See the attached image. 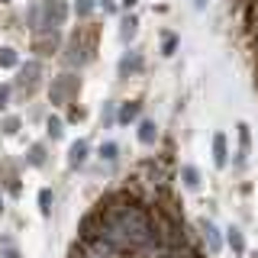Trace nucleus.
Masks as SVG:
<instances>
[{
    "label": "nucleus",
    "mask_w": 258,
    "mask_h": 258,
    "mask_svg": "<svg viewBox=\"0 0 258 258\" xmlns=\"http://www.w3.org/2000/svg\"><path fill=\"white\" fill-rule=\"evenodd\" d=\"M100 10L103 13H116V4H113V0H100Z\"/></svg>",
    "instance_id": "aec40b11"
},
{
    "label": "nucleus",
    "mask_w": 258,
    "mask_h": 258,
    "mask_svg": "<svg viewBox=\"0 0 258 258\" xmlns=\"http://www.w3.org/2000/svg\"><path fill=\"white\" fill-rule=\"evenodd\" d=\"M129 71H142V58L139 55H123V61H119V75H129Z\"/></svg>",
    "instance_id": "0eeeda50"
},
{
    "label": "nucleus",
    "mask_w": 258,
    "mask_h": 258,
    "mask_svg": "<svg viewBox=\"0 0 258 258\" xmlns=\"http://www.w3.org/2000/svg\"><path fill=\"white\" fill-rule=\"evenodd\" d=\"M45 133H48V139H61V119L58 116H48Z\"/></svg>",
    "instance_id": "9b49d317"
},
{
    "label": "nucleus",
    "mask_w": 258,
    "mask_h": 258,
    "mask_svg": "<svg viewBox=\"0 0 258 258\" xmlns=\"http://www.w3.org/2000/svg\"><path fill=\"white\" fill-rule=\"evenodd\" d=\"M226 155H229V152H226V136L216 133V136H213V161H216L220 168H226V161H229Z\"/></svg>",
    "instance_id": "20e7f679"
},
{
    "label": "nucleus",
    "mask_w": 258,
    "mask_h": 258,
    "mask_svg": "<svg viewBox=\"0 0 258 258\" xmlns=\"http://www.w3.org/2000/svg\"><path fill=\"white\" fill-rule=\"evenodd\" d=\"M204 7H207V0H197V10H204Z\"/></svg>",
    "instance_id": "5701e85b"
},
{
    "label": "nucleus",
    "mask_w": 258,
    "mask_h": 258,
    "mask_svg": "<svg viewBox=\"0 0 258 258\" xmlns=\"http://www.w3.org/2000/svg\"><path fill=\"white\" fill-rule=\"evenodd\" d=\"M139 0H123V10H129V7H136Z\"/></svg>",
    "instance_id": "4be33fe9"
},
{
    "label": "nucleus",
    "mask_w": 258,
    "mask_h": 258,
    "mask_svg": "<svg viewBox=\"0 0 258 258\" xmlns=\"http://www.w3.org/2000/svg\"><path fill=\"white\" fill-rule=\"evenodd\" d=\"M4 129H7V133H16V129H20V119H16V116L4 119Z\"/></svg>",
    "instance_id": "a211bd4d"
},
{
    "label": "nucleus",
    "mask_w": 258,
    "mask_h": 258,
    "mask_svg": "<svg viewBox=\"0 0 258 258\" xmlns=\"http://www.w3.org/2000/svg\"><path fill=\"white\" fill-rule=\"evenodd\" d=\"M174 48H177V36L165 32V55H174Z\"/></svg>",
    "instance_id": "f3484780"
},
{
    "label": "nucleus",
    "mask_w": 258,
    "mask_h": 258,
    "mask_svg": "<svg viewBox=\"0 0 258 258\" xmlns=\"http://www.w3.org/2000/svg\"><path fill=\"white\" fill-rule=\"evenodd\" d=\"M181 177H184V184H187L190 190L200 184V174H197V168H194V165H184V168H181Z\"/></svg>",
    "instance_id": "1a4fd4ad"
},
{
    "label": "nucleus",
    "mask_w": 258,
    "mask_h": 258,
    "mask_svg": "<svg viewBox=\"0 0 258 258\" xmlns=\"http://www.w3.org/2000/svg\"><path fill=\"white\" fill-rule=\"evenodd\" d=\"M75 10H78V16H87V13L94 10V0H78V4H75Z\"/></svg>",
    "instance_id": "dca6fc26"
},
{
    "label": "nucleus",
    "mask_w": 258,
    "mask_h": 258,
    "mask_svg": "<svg viewBox=\"0 0 258 258\" xmlns=\"http://www.w3.org/2000/svg\"><path fill=\"white\" fill-rule=\"evenodd\" d=\"M155 139H158V129H155V123H139V142L142 145H155Z\"/></svg>",
    "instance_id": "39448f33"
},
{
    "label": "nucleus",
    "mask_w": 258,
    "mask_h": 258,
    "mask_svg": "<svg viewBox=\"0 0 258 258\" xmlns=\"http://www.w3.org/2000/svg\"><path fill=\"white\" fill-rule=\"evenodd\" d=\"M136 26H139V20H136V16H126V20H123V29H119L123 42H129V39L136 36Z\"/></svg>",
    "instance_id": "9d476101"
},
{
    "label": "nucleus",
    "mask_w": 258,
    "mask_h": 258,
    "mask_svg": "<svg viewBox=\"0 0 258 258\" xmlns=\"http://www.w3.org/2000/svg\"><path fill=\"white\" fill-rule=\"evenodd\" d=\"M0 213H4V197H0Z\"/></svg>",
    "instance_id": "b1692460"
},
{
    "label": "nucleus",
    "mask_w": 258,
    "mask_h": 258,
    "mask_svg": "<svg viewBox=\"0 0 258 258\" xmlns=\"http://www.w3.org/2000/svg\"><path fill=\"white\" fill-rule=\"evenodd\" d=\"M45 161V145H32L29 149V165H42Z\"/></svg>",
    "instance_id": "4468645a"
},
{
    "label": "nucleus",
    "mask_w": 258,
    "mask_h": 258,
    "mask_svg": "<svg viewBox=\"0 0 258 258\" xmlns=\"http://www.w3.org/2000/svg\"><path fill=\"white\" fill-rule=\"evenodd\" d=\"M136 116H139V103H123V107H119V113H116V119H119V123H129V119H136Z\"/></svg>",
    "instance_id": "6e6552de"
},
{
    "label": "nucleus",
    "mask_w": 258,
    "mask_h": 258,
    "mask_svg": "<svg viewBox=\"0 0 258 258\" xmlns=\"http://www.w3.org/2000/svg\"><path fill=\"white\" fill-rule=\"evenodd\" d=\"M116 152H119L116 142H103V145H100V158H103V161H116Z\"/></svg>",
    "instance_id": "ddd939ff"
},
{
    "label": "nucleus",
    "mask_w": 258,
    "mask_h": 258,
    "mask_svg": "<svg viewBox=\"0 0 258 258\" xmlns=\"http://www.w3.org/2000/svg\"><path fill=\"white\" fill-rule=\"evenodd\" d=\"M16 64V52L13 48H4V52H0V68H13Z\"/></svg>",
    "instance_id": "2eb2a0df"
},
{
    "label": "nucleus",
    "mask_w": 258,
    "mask_h": 258,
    "mask_svg": "<svg viewBox=\"0 0 258 258\" xmlns=\"http://www.w3.org/2000/svg\"><path fill=\"white\" fill-rule=\"evenodd\" d=\"M103 123H107V126L113 123V107H110V103H107V110H103Z\"/></svg>",
    "instance_id": "412c9836"
},
{
    "label": "nucleus",
    "mask_w": 258,
    "mask_h": 258,
    "mask_svg": "<svg viewBox=\"0 0 258 258\" xmlns=\"http://www.w3.org/2000/svg\"><path fill=\"white\" fill-rule=\"evenodd\" d=\"M226 242H229V248H232L236 255H242V252H245V239H242V232L236 229V226H232V229L226 232Z\"/></svg>",
    "instance_id": "423d86ee"
},
{
    "label": "nucleus",
    "mask_w": 258,
    "mask_h": 258,
    "mask_svg": "<svg viewBox=\"0 0 258 258\" xmlns=\"http://www.w3.org/2000/svg\"><path fill=\"white\" fill-rule=\"evenodd\" d=\"M87 152H91V149H87L84 139L75 142V145H71V152H68V165H71V168H81V165L87 161Z\"/></svg>",
    "instance_id": "7ed1b4c3"
},
{
    "label": "nucleus",
    "mask_w": 258,
    "mask_h": 258,
    "mask_svg": "<svg viewBox=\"0 0 258 258\" xmlns=\"http://www.w3.org/2000/svg\"><path fill=\"white\" fill-rule=\"evenodd\" d=\"M39 207H42V216H48L52 213V190H39Z\"/></svg>",
    "instance_id": "f8f14e48"
},
{
    "label": "nucleus",
    "mask_w": 258,
    "mask_h": 258,
    "mask_svg": "<svg viewBox=\"0 0 258 258\" xmlns=\"http://www.w3.org/2000/svg\"><path fill=\"white\" fill-rule=\"evenodd\" d=\"M200 229H204V239H207L210 252H220V248H223V239H220V232H216V226L210 223V220H204V223H200Z\"/></svg>",
    "instance_id": "f03ea898"
},
{
    "label": "nucleus",
    "mask_w": 258,
    "mask_h": 258,
    "mask_svg": "<svg viewBox=\"0 0 258 258\" xmlns=\"http://www.w3.org/2000/svg\"><path fill=\"white\" fill-rule=\"evenodd\" d=\"M42 26L45 29H55V26H61L64 23V16H68V7H64V0H42Z\"/></svg>",
    "instance_id": "f257e3e1"
},
{
    "label": "nucleus",
    "mask_w": 258,
    "mask_h": 258,
    "mask_svg": "<svg viewBox=\"0 0 258 258\" xmlns=\"http://www.w3.org/2000/svg\"><path fill=\"white\" fill-rule=\"evenodd\" d=\"M7 100H10V87H7V84H4V87H0V110H4V107H7Z\"/></svg>",
    "instance_id": "6ab92c4d"
}]
</instances>
